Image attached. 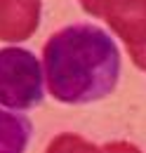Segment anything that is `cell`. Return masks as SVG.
I'll use <instances>...</instances> for the list:
<instances>
[{
    "label": "cell",
    "mask_w": 146,
    "mask_h": 153,
    "mask_svg": "<svg viewBox=\"0 0 146 153\" xmlns=\"http://www.w3.org/2000/svg\"><path fill=\"white\" fill-rule=\"evenodd\" d=\"M42 68L33 52L24 47L0 50V104L28 111L42 101Z\"/></svg>",
    "instance_id": "2"
},
{
    "label": "cell",
    "mask_w": 146,
    "mask_h": 153,
    "mask_svg": "<svg viewBox=\"0 0 146 153\" xmlns=\"http://www.w3.org/2000/svg\"><path fill=\"white\" fill-rule=\"evenodd\" d=\"M80 7L106 21L125 42L132 64L146 71V0H80Z\"/></svg>",
    "instance_id": "3"
},
{
    "label": "cell",
    "mask_w": 146,
    "mask_h": 153,
    "mask_svg": "<svg viewBox=\"0 0 146 153\" xmlns=\"http://www.w3.org/2000/svg\"><path fill=\"white\" fill-rule=\"evenodd\" d=\"M101 151L104 153H142L134 144H127V141H111V144H106Z\"/></svg>",
    "instance_id": "7"
},
{
    "label": "cell",
    "mask_w": 146,
    "mask_h": 153,
    "mask_svg": "<svg viewBox=\"0 0 146 153\" xmlns=\"http://www.w3.org/2000/svg\"><path fill=\"white\" fill-rule=\"evenodd\" d=\"M45 153H104V151L97 149L92 141L78 137V134L64 132V134H57L54 139L50 141V146H47Z\"/></svg>",
    "instance_id": "6"
},
{
    "label": "cell",
    "mask_w": 146,
    "mask_h": 153,
    "mask_svg": "<svg viewBox=\"0 0 146 153\" xmlns=\"http://www.w3.org/2000/svg\"><path fill=\"white\" fill-rule=\"evenodd\" d=\"M45 82L61 104H92L109 97L120 78V52L106 31L73 24L50 36L42 47Z\"/></svg>",
    "instance_id": "1"
},
{
    "label": "cell",
    "mask_w": 146,
    "mask_h": 153,
    "mask_svg": "<svg viewBox=\"0 0 146 153\" xmlns=\"http://www.w3.org/2000/svg\"><path fill=\"white\" fill-rule=\"evenodd\" d=\"M31 120L0 108V153H24L31 139Z\"/></svg>",
    "instance_id": "5"
},
{
    "label": "cell",
    "mask_w": 146,
    "mask_h": 153,
    "mask_svg": "<svg viewBox=\"0 0 146 153\" xmlns=\"http://www.w3.org/2000/svg\"><path fill=\"white\" fill-rule=\"evenodd\" d=\"M40 10V0H0V40H28L38 31Z\"/></svg>",
    "instance_id": "4"
}]
</instances>
